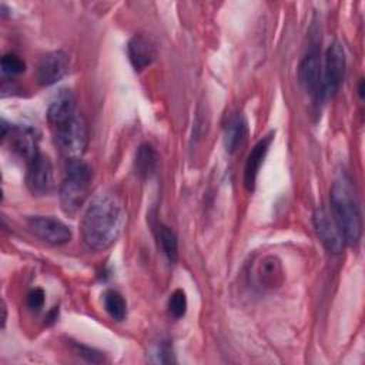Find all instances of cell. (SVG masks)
Segmentation results:
<instances>
[{"label": "cell", "instance_id": "obj_25", "mask_svg": "<svg viewBox=\"0 0 365 365\" xmlns=\"http://www.w3.org/2000/svg\"><path fill=\"white\" fill-rule=\"evenodd\" d=\"M358 91H359V96L364 97V80L359 81V88H358Z\"/></svg>", "mask_w": 365, "mask_h": 365}, {"label": "cell", "instance_id": "obj_13", "mask_svg": "<svg viewBox=\"0 0 365 365\" xmlns=\"http://www.w3.org/2000/svg\"><path fill=\"white\" fill-rule=\"evenodd\" d=\"M272 133L267 134L265 137H262L250 151L247 161H245V167H244V184L247 187L248 191H254L255 188V182H257V177L261 168V164L268 153L269 144L272 141Z\"/></svg>", "mask_w": 365, "mask_h": 365}, {"label": "cell", "instance_id": "obj_2", "mask_svg": "<svg viewBox=\"0 0 365 365\" xmlns=\"http://www.w3.org/2000/svg\"><path fill=\"white\" fill-rule=\"evenodd\" d=\"M331 215L338 225L344 241L354 245L359 241L362 232V220L359 204L351 181L339 177L334 181L329 192Z\"/></svg>", "mask_w": 365, "mask_h": 365}, {"label": "cell", "instance_id": "obj_15", "mask_svg": "<svg viewBox=\"0 0 365 365\" xmlns=\"http://www.w3.org/2000/svg\"><path fill=\"white\" fill-rule=\"evenodd\" d=\"M255 277L258 284L265 289H274L279 287L284 278L281 261L274 255L264 257L257 267Z\"/></svg>", "mask_w": 365, "mask_h": 365}, {"label": "cell", "instance_id": "obj_24", "mask_svg": "<svg viewBox=\"0 0 365 365\" xmlns=\"http://www.w3.org/2000/svg\"><path fill=\"white\" fill-rule=\"evenodd\" d=\"M27 305L31 309L38 311L44 305V291L41 288H34L27 295Z\"/></svg>", "mask_w": 365, "mask_h": 365}, {"label": "cell", "instance_id": "obj_8", "mask_svg": "<svg viewBox=\"0 0 365 365\" xmlns=\"http://www.w3.org/2000/svg\"><path fill=\"white\" fill-rule=\"evenodd\" d=\"M321 71L322 63L317 44H311L298 67V77L302 88L311 94L319 97L321 91Z\"/></svg>", "mask_w": 365, "mask_h": 365}, {"label": "cell", "instance_id": "obj_3", "mask_svg": "<svg viewBox=\"0 0 365 365\" xmlns=\"http://www.w3.org/2000/svg\"><path fill=\"white\" fill-rule=\"evenodd\" d=\"M91 168L80 158L67 160L64 178L58 190V200L61 210L74 215L86 202L90 191Z\"/></svg>", "mask_w": 365, "mask_h": 365}, {"label": "cell", "instance_id": "obj_16", "mask_svg": "<svg viewBox=\"0 0 365 365\" xmlns=\"http://www.w3.org/2000/svg\"><path fill=\"white\" fill-rule=\"evenodd\" d=\"M158 165V155L153 145L141 144L134 157V171L140 178H150Z\"/></svg>", "mask_w": 365, "mask_h": 365}, {"label": "cell", "instance_id": "obj_10", "mask_svg": "<svg viewBox=\"0 0 365 365\" xmlns=\"http://www.w3.org/2000/svg\"><path fill=\"white\" fill-rule=\"evenodd\" d=\"M68 70V57L64 51L57 50L46 54L37 64L36 80L41 86H53L61 80Z\"/></svg>", "mask_w": 365, "mask_h": 365}, {"label": "cell", "instance_id": "obj_14", "mask_svg": "<svg viewBox=\"0 0 365 365\" xmlns=\"http://www.w3.org/2000/svg\"><path fill=\"white\" fill-rule=\"evenodd\" d=\"M76 97L70 90H60L47 108V120L57 127L76 115Z\"/></svg>", "mask_w": 365, "mask_h": 365}, {"label": "cell", "instance_id": "obj_6", "mask_svg": "<svg viewBox=\"0 0 365 365\" xmlns=\"http://www.w3.org/2000/svg\"><path fill=\"white\" fill-rule=\"evenodd\" d=\"M26 224L38 240L51 245H63L73 237V232L67 224L50 215L27 217Z\"/></svg>", "mask_w": 365, "mask_h": 365}, {"label": "cell", "instance_id": "obj_12", "mask_svg": "<svg viewBox=\"0 0 365 365\" xmlns=\"http://www.w3.org/2000/svg\"><path fill=\"white\" fill-rule=\"evenodd\" d=\"M127 54L130 63L135 70H144L148 67L157 56L154 43L144 34H135L130 38L127 44Z\"/></svg>", "mask_w": 365, "mask_h": 365}, {"label": "cell", "instance_id": "obj_1", "mask_svg": "<svg viewBox=\"0 0 365 365\" xmlns=\"http://www.w3.org/2000/svg\"><path fill=\"white\" fill-rule=\"evenodd\" d=\"M124 212L118 198L110 191H100L90 200L81 220L84 244L94 251L110 248L120 237Z\"/></svg>", "mask_w": 365, "mask_h": 365}, {"label": "cell", "instance_id": "obj_4", "mask_svg": "<svg viewBox=\"0 0 365 365\" xmlns=\"http://www.w3.org/2000/svg\"><path fill=\"white\" fill-rule=\"evenodd\" d=\"M54 141L67 160L81 158L88 143L86 118L77 113L66 123L54 127Z\"/></svg>", "mask_w": 365, "mask_h": 365}, {"label": "cell", "instance_id": "obj_7", "mask_svg": "<svg viewBox=\"0 0 365 365\" xmlns=\"http://www.w3.org/2000/svg\"><path fill=\"white\" fill-rule=\"evenodd\" d=\"M26 184L33 194H48L54 187V173L50 158L44 154H38L30 163H27Z\"/></svg>", "mask_w": 365, "mask_h": 365}, {"label": "cell", "instance_id": "obj_21", "mask_svg": "<svg viewBox=\"0 0 365 365\" xmlns=\"http://www.w3.org/2000/svg\"><path fill=\"white\" fill-rule=\"evenodd\" d=\"M26 70V63L14 53H6L1 57V71L7 76H17Z\"/></svg>", "mask_w": 365, "mask_h": 365}, {"label": "cell", "instance_id": "obj_5", "mask_svg": "<svg viewBox=\"0 0 365 365\" xmlns=\"http://www.w3.org/2000/svg\"><path fill=\"white\" fill-rule=\"evenodd\" d=\"M345 51L339 41H332L324 57L322 71H321V91L319 98H329L332 97L345 76Z\"/></svg>", "mask_w": 365, "mask_h": 365}, {"label": "cell", "instance_id": "obj_23", "mask_svg": "<svg viewBox=\"0 0 365 365\" xmlns=\"http://www.w3.org/2000/svg\"><path fill=\"white\" fill-rule=\"evenodd\" d=\"M70 346H71V351H73L77 356H80V358H83V359H86V361H88V362L97 364V362H101V361H103L101 352H98V351H96V349H93V348H90V346H87V345H83V344L70 341Z\"/></svg>", "mask_w": 365, "mask_h": 365}, {"label": "cell", "instance_id": "obj_18", "mask_svg": "<svg viewBox=\"0 0 365 365\" xmlns=\"http://www.w3.org/2000/svg\"><path fill=\"white\" fill-rule=\"evenodd\" d=\"M244 133H245V121L241 115L234 117L227 124L225 131H224V144L230 153L235 151V148L238 147V144L241 143V140L244 137Z\"/></svg>", "mask_w": 365, "mask_h": 365}, {"label": "cell", "instance_id": "obj_22", "mask_svg": "<svg viewBox=\"0 0 365 365\" xmlns=\"http://www.w3.org/2000/svg\"><path fill=\"white\" fill-rule=\"evenodd\" d=\"M153 355V361L154 362H160V364H170L174 362V354L171 349V345L168 341H160L153 346L151 351Z\"/></svg>", "mask_w": 365, "mask_h": 365}, {"label": "cell", "instance_id": "obj_17", "mask_svg": "<svg viewBox=\"0 0 365 365\" xmlns=\"http://www.w3.org/2000/svg\"><path fill=\"white\" fill-rule=\"evenodd\" d=\"M154 232H155V240L161 252L165 255V258L170 262H175L178 257V241L174 231L164 224H158Z\"/></svg>", "mask_w": 365, "mask_h": 365}, {"label": "cell", "instance_id": "obj_11", "mask_svg": "<svg viewBox=\"0 0 365 365\" xmlns=\"http://www.w3.org/2000/svg\"><path fill=\"white\" fill-rule=\"evenodd\" d=\"M10 143L13 151L30 163L38 153V137L31 127H10Z\"/></svg>", "mask_w": 365, "mask_h": 365}, {"label": "cell", "instance_id": "obj_20", "mask_svg": "<svg viewBox=\"0 0 365 365\" xmlns=\"http://www.w3.org/2000/svg\"><path fill=\"white\" fill-rule=\"evenodd\" d=\"M187 295L182 289H175L168 299V314L178 319L182 318L187 312Z\"/></svg>", "mask_w": 365, "mask_h": 365}, {"label": "cell", "instance_id": "obj_9", "mask_svg": "<svg viewBox=\"0 0 365 365\" xmlns=\"http://www.w3.org/2000/svg\"><path fill=\"white\" fill-rule=\"evenodd\" d=\"M312 222H314L317 237L324 244V247L329 252L339 254L344 248L345 241H344V237H342L338 225L335 224L332 215L328 211H325L324 208H318L314 212Z\"/></svg>", "mask_w": 365, "mask_h": 365}, {"label": "cell", "instance_id": "obj_19", "mask_svg": "<svg viewBox=\"0 0 365 365\" xmlns=\"http://www.w3.org/2000/svg\"><path fill=\"white\" fill-rule=\"evenodd\" d=\"M104 308L107 311V314L115 319V321H123L127 315V304L125 299L123 298V295L118 291L114 289H108L104 294Z\"/></svg>", "mask_w": 365, "mask_h": 365}]
</instances>
